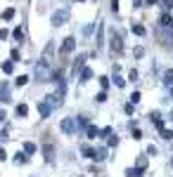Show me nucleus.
Returning <instances> with one entry per match:
<instances>
[{"label": "nucleus", "instance_id": "nucleus-4", "mask_svg": "<svg viewBox=\"0 0 173 177\" xmlns=\"http://www.w3.org/2000/svg\"><path fill=\"white\" fill-rule=\"evenodd\" d=\"M43 154H45V161L47 163H52L55 161V149H52V142L45 139V144H43Z\"/></svg>", "mask_w": 173, "mask_h": 177}, {"label": "nucleus", "instance_id": "nucleus-22", "mask_svg": "<svg viewBox=\"0 0 173 177\" xmlns=\"http://www.w3.org/2000/svg\"><path fill=\"white\" fill-rule=\"evenodd\" d=\"M133 33H135V35H145V26L135 24V26H133Z\"/></svg>", "mask_w": 173, "mask_h": 177}, {"label": "nucleus", "instance_id": "nucleus-18", "mask_svg": "<svg viewBox=\"0 0 173 177\" xmlns=\"http://www.w3.org/2000/svg\"><path fill=\"white\" fill-rule=\"evenodd\" d=\"M83 156H85V158H95V149H90V146H83Z\"/></svg>", "mask_w": 173, "mask_h": 177}, {"label": "nucleus", "instance_id": "nucleus-7", "mask_svg": "<svg viewBox=\"0 0 173 177\" xmlns=\"http://www.w3.org/2000/svg\"><path fill=\"white\" fill-rule=\"evenodd\" d=\"M73 47H76V40H73L71 35H69V38H64V43H62V50H59V52L62 54H69L73 50Z\"/></svg>", "mask_w": 173, "mask_h": 177}, {"label": "nucleus", "instance_id": "nucleus-35", "mask_svg": "<svg viewBox=\"0 0 173 177\" xmlns=\"http://www.w3.org/2000/svg\"><path fill=\"white\" fill-rule=\"evenodd\" d=\"M5 38H7V31H5V28H0V40H5Z\"/></svg>", "mask_w": 173, "mask_h": 177}, {"label": "nucleus", "instance_id": "nucleus-3", "mask_svg": "<svg viewBox=\"0 0 173 177\" xmlns=\"http://www.w3.org/2000/svg\"><path fill=\"white\" fill-rule=\"evenodd\" d=\"M66 19H69V12H66V9H59V12L52 14V24H55V26H62Z\"/></svg>", "mask_w": 173, "mask_h": 177}, {"label": "nucleus", "instance_id": "nucleus-17", "mask_svg": "<svg viewBox=\"0 0 173 177\" xmlns=\"http://www.w3.org/2000/svg\"><path fill=\"white\" fill-rule=\"evenodd\" d=\"M19 59H21V54H19V50L14 47V50L9 52V62H19Z\"/></svg>", "mask_w": 173, "mask_h": 177}, {"label": "nucleus", "instance_id": "nucleus-38", "mask_svg": "<svg viewBox=\"0 0 173 177\" xmlns=\"http://www.w3.org/2000/svg\"><path fill=\"white\" fill-rule=\"evenodd\" d=\"M5 118H7V116H5V111H0V123H2Z\"/></svg>", "mask_w": 173, "mask_h": 177}, {"label": "nucleus", "instance_id": "nucleus-30", "mask_svg": "<svg viewBox=\"0 0 173 177\" xmlns=\"http://www.w3.org/2000/svg\"><path fill=\"white\" fill-rule=\"evenodd\" d=\"M161 137H164V139H171V137H173V130H166V128H164V130H161Z\"/></svg>", "mask_w": 173, "mask_h": 177}, {"label": "nucleus", "instance_id": "nucleus-12", "mask_svg": "<svg viewBox=\"0 0 173 177\" xmlns=\"http://www.w3.org/2000/svg\"><path fill=\"white\" fill-rule=\"evenodd\" d=\"M104 158H107V149H104V146H100V149L95 151V158H92V161H104Z\"/></svg>", "mask_w": 173, "mask_h": 177}, {"label": "nucleus", "instance_id": "nucleus-1", "mask_svg": "<svg viewBox=\"0 0 173 177\" xmlns=\"http://www.w3.org/2000/svg\"><path fill=\"white\" fill-rule=\"evenodd\" d=\"M52 54H55V45L47 43L45 52H43V57H40V62H38V66H36V78L38 80L47 78V71H50V66H52Z\"/></svg>", "mask_w": 173, "mask_h": 177}, {"label": "nucleus", "instance_id": "nucleus-16", "mask_svg": "<svg viewBox=\"0 0 173 177\" xmlns=\"http://www.w3.org/2000/svg\"><path fill=\"white\" fill-rule=\"evenodd\" d=\"M97 135H100V130H97L95 125H88V137H90V139H95Z\"/></svg>", "mask_w": 173, "mask_h": 177}, {"label": "nucleus", "instance_id": "nucleus-2", "mask_svg": "<svg viewBox=\"0 0 173 177\" xmlns=\"http://www.w3.org/2000/svg\"><path fill=\"white\" fill-rule=\"evenodd\" d=\"M109 47H111V54H121L123 52V40H121V33H118V31H111Z\"/></svg>", "mask_w": 173, "mask_h": 177}, {"label": "nucleus", "instance_id": "nucleus-20", "mask_svg": "<svg viewBox=\"0 0 173 177\" xmlns=\"http://www.w3.org/2000/svg\"><path fill=\"white\" fill-rule=\"evenodd\" d=\"M2 71H5V73H12V71H14V62H5L2 64Z\"/></svg>", "mask_w": 173, "mask_h": 177}, {"label": "nucleus", "instance_id": "nucleus-11", "mask_svg": "<svg viewBox=\"0 0 173 177\" xmlns=\"http://www.w3.org/2000/svg\"><path fill=\"white\" fill-rule=\"evenodd\" d=\"M14 114H17V116H19V118H24V116H26V114H28V106H26V104H19V106H17V109H14Z\"/></svg>", "mask_w": 173, "mask_h": 177}, {"label": "nucleus", "instance_id": "nucleus-6", "mask_svg": "<svg viewBox=\"0 0 173 177\" xmlns=\"http://www.w3.org/2000/svg\"><path fill=\"white\" fill-rule=\"evenodd\" d=\"M38 114H40V118H47V116L52 114V106H50V102H47V99H43V102L38 104Z\"/></svg>", "mask_w": 173, "mask_h": 177}, {"label": "nucleus", "instance_id": "nucleus-31", "mask_svg": "<svg viewBox=\"0 0 173 177\" xmlns=\"http://www.w3.org/2000/svg\"><path fill=\"white\" fill-rule=\"evenodd\" d=\"M95 99H97V102H107V92L102 90V92H100V95H97V97H95Z\"/></svg>", "mask_w": 173, "mask_h": 177}, {"label": "nucleus", "instance_id": "nucleus-13", "mask_svg": "<svg viewBox=\"0 0 173 177\" xmlns=\"http://www.w3.org/2000/svg\"><path fill=\"white\" fill-rule=\"evenodd\" d=\"M92 78V71L90 69H85V66H83V71H81V83H88V80Z\"/></svg>", "mask_w": 173, "mask_h": 177}, {"label": "nucleus", "instance_id": "nucleus-15", "mask_svg": "<svg viewBox=\"0 0 173 177\" xmlns=\"http://www.w3.org/2000/svg\"><path fill=\"white\" fill-rule=\"evenodd\" d=\"M164 83H166V85H173V69H168L164 73Z\"/></svg>", "mask_w": 173, "mask_h": 177}, {"label": "nucleus", "instance_id": "nucleus-28", "mask_svg": "<svg viewBox=\"0 0 173 177\" xmlns=\"http://www.w3.org/2000/svg\"><path fill=\"white\" fill-rule=\"evenodd\" d=\"M100 88H102V90L109 88V78H104V76H102V78H100Z\"/></svg>", "mask_w": 173, "mask_h": 177}, {"label": "nucleus", "instance_id": "nucleus-29", "mask_svg": "<svg viewBox=\"0 0 173 177\" xmlns=\"http://www.w3.org/2000/svg\"><path fill=\"white\" fill-rule=\"evenodd\" d=\"M107 144H109V146H116V144H118V137H116V135H114V137L109 135V139H107Z\"/></svg>", "mask_w": 173, "mask_h": 177}, {"label": "nucleus", "instance_id": "nucleus-39", "mask_svg": "<svg viewBox=\"0 0 173 177\" xmlns=\"http://www.w3.org/2000/svg\"><path fill=\"white\" fill-rule=\"evenodd\" d=\"M147 5H156V2H159V0H145Z\"/></svg>", "mask_w": 173, "mask_h": 177}, {"label": "nucleus", "instance_id": "nucleus-5", "mask_svg": "<svg viewBox=\"0 0 173 177\" xmlns=\"http://www.w3.org/2000/svg\"><path fill=\"white\" fill-rule=\"evenodd\" d=\"M62 132H66V135L76 132V121H73V118H64L62 121Z\"/></svg>", "mask_w": 173, "mask_h": 177}, {"label": "nucleus", "instance_id": "nucleus-14", "mask_svg": "<svg viewBox=\"0 0 173 177\" xmlns=\"http://www.w3.org/2000/svg\"><path fill=\"white\" fill-rule=\"evenodd\" d=\"M12 38H14L17 43H21V40H24V28H14V31H12Z\"/></svg>", "mask_w": 173, "mask_h": 177}, {"label": "nucleus", "instance_id": "nucleus-25", "mask_svg": "<svg viewBox=\"0 0 173 177\" xmlns=\"http://www.w3.org/2000/svg\"><path fill=\"white\" fill-rule=\"evenodd\" d=\"M133 109H135V104H133V102H128V104L123 106V111H126L128 116H133Z\"/></svg>", "mask_w": 173, "mask_h": 177}, {"label": "nucleus", "instance_id": "nucleus-32", "mask_svg": "<svg viewBox=\"0 0 173 177\" xmlns=\"http://www.w3.org/2000/svg\"><path fill=\"white\" fill-rule=\"evenodd\" d=\"M130 102H133V104H137V102H140V92H133V97H130Z\"/></svg>", "mask_w": 173, "mask_h": 177}, {"label": "nucleus", "instance_id": "nucleus-21", "mask_svg": "<svg viewBox=\"0 0 173 177\" xmlns=\"http://www.w3.org/2000/svg\"><path fill=\"white\" fill-rule=\"evenodd\" d=\"M24 151H26V154H36V144L26 142V144H24Z\"/></svg>", "mask_w": 173, "mask_h": 177}, {"label": "nucleus", "instance_id": "nucleus-8", "mask_svg": "<svg viewBox=\"0 0 173 177\" xmlns=\"http://www.w3.org/2000/svg\"><path fill=\"white\" fill-rule=\"evenodd\" d=\"M85 59H88V54H78V57H76V62H73V69H71L73 76H76L78 71H83V64H85Z\"/></svg>", "mask_w": 173, "mask_h": 177}, {"label": "nucleus", "instance_id": "nucleus-36", "mask_svg": "<svg viewBox=\"0 0 173 177\" xmlns=\"http://www.w3.org/2000/svg\"><path fill=\"white\" fill-rule=\"evenodd\" d=\"M164 5H166L168 9H171V7H173V0H164Z\"/></svg>", "mask_w": 173, "mask_h": 177}, {"label": "nucleus", "instance_id": "nucleus-37", "mask_svg": "<svg viewBox=\"0 0 173 177\" xmlns=\"http://www.w3.org/2000/svg\"><path fill=\"white\" fill-rule=\"evenodd\" d=\"M5 158H7V154H5V151L0 149V161H5Z\"/></svg>", "mask_w": 173, "mask_h": 177}, {"label": "nucleus", "instance_id": "nucleus-33", "mask_svg": "<svg viewBox=\"0 0 173 177\" xmlns=\"http://www.w3.org/2000/svg\"><path fill=\"white\" fill-rule=\"evenodd\" d=\"M111 12H118V0H111Z\"/></svg>", "mask_w": 173, "mask_h": 177}, {"label": "nucleus", "instance_id": "nucleus-27", "mask_svg": "<svg viewBox=\"0 0 173 177\" xmlns=\"http://www.w3.org/2000/svg\"><path fill=\"white\" fill-rule=\"evenodd\" d=\"M130 130H133V139H142V132H140L137 128H133V125H130Z\"/></svg>", "mask_w": 173, "mask_h": 177}, {"label": "nucleus", "instance_id": "nucleus-10", "mask_svg": "<svg viewBox=\"0 0 173 177\" xmlns=\"http://www.w3.org/2000/svg\"><path fill=\"white\" fill-rule=\"evenodd\" d=\"M142 172H145L142 165H137V168H128L126 170V177H142Z\"/></svg>", "mask_w": 173, "mask_h": 177}, {"label": "nucleus", "instance_id": "nucleus-41", "mask_svg": "<svg viewBox=\"0 0 173 177\" xmlns=\"http://www.w3.org/2000/svg\"><path fill=\"white\" fill-rule=\"evenodd\" d=\"M171 118H173V114H171Z\"/></svg>", "mask_w": 173, "mask_h": 177}, {"label": "nucleus", "instance_id": "nucleus-40", "mask_svg": "<svg viewBox=\"0 0 173 177\" xmlns=\"http://www.w3.org/2000/svg\"><path fill=\"white\" fill-rule=\"evenodd\" d=\"M78 2H83V0H78Z\"/></svg>", "mask_w": 173, "mask_h": 177}, {"label": "nucleus", "instance_id": "nucleus-23", "mask_svg": "<svg viewBox=\"0 0 173 177\" xmlns=\"http://www.w3.org/2000/svg\"><path fill=\"white\" fill-rule=\"evenodd\" d=\"M114 85H116V88H123V85H126V80L121 78V76H114Z\"/></svg>", "mask_w": 173, "mask_h": 177}, {"label": "nucleus", "instance_id": "nucleus-34", "mask_svg": "<svg viewBox=\"0 0 173 177\" xmlns=\"http://www.w3.org/2000/svg\"><path fill=\"white\" fill-rule=\"evenodd\" d=\"M100 135H104V137H109V135H111V128H104V130H100Z\"/></svg>", "mask_w": 173, "mask_h": 177}, {"label": "nucleus", "instance_id": "nucleus-19", "mask_svg": "<svg viewBox=\"0 0 173 177\" xmlns=\"http://www.w3.org/2000/svg\"><path fill=\"white\" fill-rule=\"evenodd\" d=\"M26 161H28L26 154H17V156H14V163H17V165H19V163H26Z\"/></svg>", "mask_w": 173, "mask_h": 177}, {"label": "nucleus", "instance_id": "nucleus-26", "mask_svg": "<svg viewBox=\"0 0 173 177\" xmlns=\"http://www.w3.org/2000/svg\"><path fill=\"white\" fill-rule=\"evenodd\" d=\"M14 83H17L19 88H21V85H26V83H28V76H19V78L14 80Z\"/></svg>", "mask_w": 173, "mask_h": 177}, {"label": "nucleus", "instance_id": "nucleus-9", "mask_svg": "<svg viewBox=\"0 0 173 177\" xmlns=\"http://www.w3.org/2000/svg\"><path fill=\"white\" fill-rule=\"evenodd\" d=\"M159 24H161L164 28H173V17L168 14V12H164V14L159 17Z\"/></svg>", "mask_w": 173, "mask_h": 177}, {"label": "nucleus", "instance_id": "nucleus-24", "mask_svg": "<svg viewBox=\"0 0 173 177\" xmlns=\"http://www.w3.org/2000/svg\"><path fill=\"white\" fill-rule=\"evenodd\" d=\"M12 17H14V7H9V9L2 12V19H12Z\"/></svg>", "mask_w": 173, "mask_h": 177}]
</instances>
